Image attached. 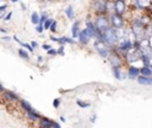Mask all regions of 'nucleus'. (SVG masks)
<instances>
[{
  "label": "nucleus",
  "instance_id": "f257e3e1",
  "mask_svg": "<svg viewBox=\"0 0 152 128\" xmlns=\"http://www.w3.org/2000/svg\"><path fill=\"white\" fill-rule=\"evenodd\" d=\"M102 40L106 43V44H108V45H114V44H116L118 43V40H119V38H118V36H116V31L114 30V28H112V27H108L106 31H103L102 33Z\"/></svg>",
  "mask_w": 152,
  "mask_h": 128
},
{
  "label": "nucleus",
  "instance_id": "f03ea898",
  "mask_svg": "<svg viewBox=\"0 0 152 128\" xmlns=\"http://www.w3.org/2000/svg\"><path fill=\"white\" fill-rule=\"evenodd\" d=\"M94 26H95V28L97 30V32H100V33H102V32L106 31L108 27H110L109 20H108V18H106L104 15H99V17L96 18L95 23H94Z\"/></svg>",
  "mask_w": 152,
  "mask_h": 128
},
{
  "label": "nucleus",
  "instance_id": "7ed1b4c3",
  "mask_svg": "<svg viewBox=\"0 0 152 128\" xmlns=\"http://www.w3.org/2000/svg\"><path fill=\"white\" fill-rule=\"evenodd\" d=\"M138 49L142 56H151L152 55V46L148 38H144L138 43Z\"/></svg>",
  "mask_w": 152,
  "mask_h": 128
},
{
  "label": "nucleus",
  "instance_id": "20e7f679",
  "mask_svg": "<svg viewBox=\"0 0 152 128\" xmlns=\"http://www.w3.org/2000/svg\"><path fill=\"white\" fill-rule=\"evenodd\" d=\"M94 47L95 50L99 52V55L102 57V58H107L110 56V51H109V47L107 46V44L104 41H101V40H96L94 43Z\"/></svg>",
  "mask_w": 152,
  "mask_h": 128
},
{
  "label": "nucleus",
  "instance_id": "39448f33",
  "mask_svg": "<svg viewBox=\"0 0 152 128\" xmlns=\"http://www.w3.org/2000/svg\"><path fill=\"white\" fill-rule=\"evenodd\" d=\"M124 24H125V20L121 15H118L115 13H113L110 15V19H109V25L114 30H121L124 28Z\"/></svg>",
  "mask_w": 152,
  "mask_h": 128
},
{
  "label": "nucleus",
  "instance_id": "423d86ee",
  "mask_svg": "<svg viewBox=\"0 0 152 128\" xmlns=\"http://www.w3.org/2000/svg\"><path fill=\"white\" fill-rule=\"evenodd\" d=\"M141 52L139 51V49H135V47H132L131 50H128L127 52H126V58H127V60L129 62V63H132V62H137V60H139V59H141Z\"/></svg>",
  "mask_w": 152,
  "mask_h": 128
},
{
  "label": "nucleus",
  "instance_id": "0eeeda50",
  "mask_svg": "<svg viewBox=\"0 0 152 128\" xmlns=\"http://www.w3.org/2000/svg\"><path fill=\"white\" fill-rule=\"evenodd\" d=\"M2 96L5 97L6 101H8V102H11V103H19V101H20L19 96H18L15 92L10 91V90H5V91L2 92Z\"/></svg>",
  "mask_w": 152,
  "mask_h": 128
},
{
  "label": "nucleus",
  "instance_id": "6e6552de",
  "mask_svg": "<svg viewBox=\"0 0 152 128\" xmlns=\"http://www.w3.org/2000/svg\"><path fill=\"white\" fill-rule=\"evenodd\" d=\"M114 11H115V14L122 17V14L126 11V2L124 0H116L114 2Z\"/></svg>",
  "mask_w": 152,
  "mask_h": 128
},
{
  "label": "nucleus",
  "instance_id": "1a4fd4ad",
  "mask_svg": "<svg viewBox=\"0 0 152 128\" xmlns=\"http://www.w3.org/2000/svg\"><path fill=\"white\" fill-rule=\"evenodd\" d=\"M77 38H78V40H80V43H81V44L86 45V44H88V43H89V40H90V38H91V37H90V34L88 33V31L84 28V30L80 31V33H78Z\"/></svg>",
  "mask_w": 152,
  "mask_h": 128
},
{
  "label": "nucleus",
  "instance_id": "9d476101",
  "mask_svg": "<svg viewBox=\"0 0 152 128\" xmlns=\"http://www.w3.org/2000/svg\"><path fill=\"white\" fill-rule=\"evenodd\" d=\"M127 75H128V78H131V79H137V78L140 76V70H139V68H137V66H134V65H131V66L128 68Z\"/></svg>",
  "mask_w": 152,
  "mask_h": 128
},
{
  "label": "nucleus",
  "instance_id": "9b49d317",
  "mask_svg": "<svg viewBox=\"0 0 152 128\" xmlns=\"http://www.w3.org/2000/svg\"><path fill=\"white\" fill-rule=\"evenodd\" d=\"M50 39H51V40H53V41L61 43L62 45H63V44H75V40H74L72 38H69V37H65V36H63V37H61V38L50 37Z\"/></svg>",
  "mask_w": 152,
  "mask_h": 128
},
{
  "label": "nucleus",
  "instance_id": "f8f14e48",
  "mask_svg": "<svg viewBox=\"0 0 152 128\" xmlns=\"http://www.w3.org/2000/svg\"><path fill=\"white\" fill-rule=\"evenodd\" d=\"M39 126H40V128H51L52 127V122L53 121H51L50 119H48V117H44V116H40V119H39Z\"/></svg>",
  "mask_w": 152,
  "mask_h": 128
},
{
  "label": "nucleus",
  "instance_id": "ddd939ff",
  "mask_svg": "<svg viewBox=\"0 0 152 128\" xmlns=\"http://www.w3.org/2000/svg\"><path fill=\"white\" fill-rule=\"evenodd\" d=\"M133 47V44L131 43V40H128V39H125V40H122L120 44H119V49L121 50V51H125V52H127L128 50H131Z\"/></svg>",
  "mask_w": 152,
  "mask_h": 128
},
{
  "label": "nucleus",
  "instance_id": "4468645a",
  "mask_svg": "<svg viewBox=\"0 0 152 128\" xmlns=\"http://www.w3.org/2000/svg\"><path fill=\"white\" fill-rule=\"evenodd\" d=\"M19 104H20V107H21V109L27 114V113H30V111H32V110H34L33 108H32V105L27 102V101H25V100H21L20 98V101H19Z\"/></svg>",
  "mask_w": 152,
  "mask_h": 128
},
{
  "label": "nucleus",
  "instance_id": "2eb2a0df",
  "mask_svg": "<svg viewBox=\"0 0 152 128\" xmlns=\"http://www.w3.org/2000/svg\"><path fill=\"white\" fill-rule=\"evenodd\" d=\"M95 9L99 13H104L107 11V4L104 1H96L95 2Z\"/></svg>",
  "mask_w": 152,
  "mask_h": 128
},
{
  "label": "nucleus",
  "instance_id": "dca6fc26",
  "mask_svg": "<svg viewBox=\"0 0 152 128\" xmlns=\"http://www.w3.org/2000/svg\"><path fill=\"white\" fill-rule=\"evenodd\" d=\"M139 84L142 85H152V77H144V76H139L137 78Z\"/></svg>",
  "mask_w": 152,
  "mask_h": 128
},
{
  "label": "nucleus",
  "instance_id": "f3484780",
  "mask_svg": "<svg viewBox=\"0 0 152 128\" xmlns=\"http://www.w3.org/2000/svg\"><path fill=\"white\" fill-rule=\"evenodd\" d=\"M26 116L28 117V120H31V121H33V122H38V121H39V119H40V115H39L36 110H32V111L27 113V114H26Z\"/></svg>",
  "mask_w": 152,
  "mask_h": 128
},
{
  "label": "nucleus",
  "instance_id": "a211bd4d",
  "mask_svg": "<svg viewBox=\"0 0 152 128\" xmlns=\"http://www.w3.org/2000/svg\"><path fill=\"white\" fill-rule=\"evenodd\" d=\"M139 70H140V76H144V77H151L152 76V70L148 66H142Z\"/></svg>",
  "mask_w": 152,
  "mask_h": 128
},
{
  "label": "nucleus",
  "instance_id": "6ab92c4d",
  "mask_svg": "<svg viewBox=\"0 0 152 128\" xmlns=\"http://www.w3.org/2000/svg\"><path fill=\"white\" fill-rule=\"evenodd\" d=\"M80 23L78 21H76V23H74V25H72V28H71V33H72V39L74 38H76L77 36H78V33H80Z\"/></svg>",
  "mask_w": 152,
  "mask_h": 128
},
{
  "label": "nucleus",
  "instance_id": "aec40b11",
  "mask_svg": "<svg viewBox=\"0 0 152 128\" xmlns=\"http://www.w3.org/2000/svg\"><path fill=\"white\" fill-rule=\"evenodd\" d=\"M112 71H113V75H114L115 78H118V79H122V78H124V77L121 76L122 73H121V71H120V66H112Z\"/></svg>",
  "mask_w": 152,
  "mask_h": 128
},
{
  "label": "nucleus",
  "instance_id": "412c9836",
  "mask_svg": "<svg viewBox=\"0 0 152 128\" xmlns=\"http://www.w3.org/2000/svg\"><path fill=\"white\" fill-rule=\"evenodd\" d=\"M31 23L33 24V25H38L39 24V14L37 13V12H33L32 14H31Z\"/></svg>",
  "mask_w": 152,
  "mask_h": 128
},
{
  "label": "nucleus",
  "instance_id": "4be33fe9",
  "mask_svg": "<svg viewBox=\"0 0 152 128\" xmlns=\"http://www.w3.org/2000/svg\"><path fill=\"white\" fill-rule=\"evenodd\" d=\"M65 14H66V17H68L69 19H72V18H74V15H75L74 8H72L71 6H68V7L65 8Z\"/></svg>",
  "mask_w": 152,
  "mask_h": 128
},
{
  "label": "nucleus",
  "instance_id": "5701e85b",
  "mask_svg": "<svg viewBox=\"0 0 152 128\" xmlns=\"http://www.w3.org/2000/svg\"><path fill=\"white\" fill-rule=\"evenodd\" d=\"M18 53H19V56H20L21 58H24V59H28V58H30V56H28V52H27L25 49H19Z\"/></svg>",
  "mask_w": 152,
  "mask_h": 128
},
{
  "label": "nucleus",
  "instance_id": "b1692460",
  "mask_svg": "<svg viewBox=\"0 0 152 128\" xmlns=\"http://www.w3.org/2000/svg\"><path fill=\"white\" fill-rule=\"evenodd\" d=\"M52 19H50V18H48L45 21H44V24H43V28L44 30H49L50 28V26H51V24H52Z\"/></svg>",
  "mask_w": 152,
  "mask_h": 128
},
{
  "label": "nucleus",
  "instance_id": "393cba45",
  "mask_svg": "<svg viewBox=\"0 0 152 128\" xmlns=\"http://www.w3.org/2000/svg\"><path fill=\"white\" fill-rule=\"evenodd\" d=\"M48 18H49L48 13H46V12H43V13L39 15V24H42V25H43V24H44V21H45Z\"/></svg>",
  "mask_w": 152,
  "mask_h": 128
},
{
  "label": "nucleus",
  "instance_id": "a878e982",
  "mask_svg": "<svg viewBox=\"0 0 152 128\" xmlns=\"http://www.w3.org/2000/svg\"><path fill=\"white\" fill-rule=\"evenodd\" d=\"M77 105L78 107H81V108H86V107H89L90 104L89 103H86V102H83V101H80V100H77Z\"/></svg>",
  "mask_w": 152,
  "mask_h": 128
},
{
  "label": "nucleus",
  "instance_id": "bb28decb",
  "mask_svg": "<svg viewBox=\"0 0 152 128\" xmlns=\"http://www.w3.org/2000/svg\"><path fill=\"white\" fill-rule=\"evenodd\" d=\"M49 30H50L51 32H56V31H57V23H56L55 20L52 21V24H51V26H50Z\"/></svg>",
  "mask_w": 152,
  "mask_h": 128
},
{
  "label": "nucleus",
  "instance_id": "cd10ccee",
  "mask_svg": "<svg viewBox=\"0 0 152 128\" xmlns=\"http://www.w3.org/2000/svg\"><path fill=\"white\" fill-rule=\"evenodd\" d=\"M21 45L24 46V49H27L30 52H32V51H33V49L31 47V45H30V44H27V43H21Z\"/></svg>",
  "mask_w": 152,
  "mask_h": 128
},
{
  "label": "nucleus",
  "instance_id": "c85d7f7f",
  "mask_svg": "<svg viewBox=\"0 0 152 128\" xmlns=\"http://www.w3.org/2000/svg\"><path fill=\"white\" fill-rule=\"evenodd\" d=\"M36 31H37L38 33H42V32L44 31V28H43V25H42V24H38V25L36 26Z\"/></svg>",
  "mask_w": 152,
  "mask_h": 128
},
{
  "label": "nucleus",
  "instance_id": "c756f323",
  "mask_svg": "<svg viewBox=\"0 0 152 128\" xmlns=\"http://www.w3.org/2000/svg\"><path fill=\"white\" fill-rule=\"evenodd\" d=\"M11 17H12V12H8L6 15H4V18H2V19H4L5 21H8V20L11 19Z\"/></svg>",
  "mask_w": 152,
  "mask_h": 128
},
{
  "label": "nucleus",
  "instance_id": "7c9ffc66",
  "mask_svg": "<svg viewBox=\"0 0 152 128\" xmlns=\"http://www.w3.org/2000/svg\"><path fill=\"white\" fill-rule=\"evenodd\" d=\"M48 55H50V56H53V55H57V50H55V49H50L49 51H48Z\"/></svg>",
  "mask_w": 152,
  "mask_h": 128
},
{
  "label": "nucleus",
  "instance_id": "2f4dec72",
  "mask_svg": "<svg viewBox=\"0 0 152 128\" xmlns=\"http://www.w3.org/2000/svg\"><path fill=\"white\" fill-rule=\"evenodd\" d=\"M59 102H61L59 98H55V100H53V107H55V108H58V107H59Z\"/></svg>",
  "mask_w": 152,
  "mask_h": 128
},
{
  "label": "nucleus",
  "instance_id": "473e14b6",
  "mask_svg": "<svg viewBox=\"0 0 152 128\" xmlns=\"http://www.w3.org/2000/svg\"><path fill=\"white\" fill-rule=\"evenodd\" d=\"M6 8H7V5H6V4H5V5H1V6H0V13L4 14V12H6Z\"/></svg>",
  "mask_w": 152,
  "mask_h": 128
},
{
  "label": "nucleus",
  "instance_id": "72a5a7b5",
  "mask_svg": "<svg viewBox=\"0 0 152 128\" xmlns=\"http://www.w3.org/2000/svg\"><path fill=\"white\" fill-rule=\"evenodd\" d=\"M51 128H61V124H59L58 122H55V121H53V122H52V127H51Z\"/></svg>",
  "mask_w": 152,
  "mask_h": 128
},
{
  "label": "nucleus",
  "instance_id": "f704fd0d",
  "mask_svg": "<svg viewBox=\"0 0 152 128\" xmlns=\"http://www.w3.org/2000/svg\"><path fill=\"white\" fill-rule=\"evenodd\" d=\"M42 47H43L44 50H46V51H49V50L51 49V45H49V44H44V45H43Z\"/></svg>",
  "mask_w": 152,
  "mask_h": 128
},
{
  "label": "nucleus",
  "instance_id": "c9c22d12",
  "mask_svg": "<svg viewBox=\"0 0 152 128\" xmlns=\"http://www.w3.org/2000/svg\"><path fill=\"white\" fill-rule=\"evenodd\" d=\"M63 49H64V46L62 45L61 47H59V50H57V55L59 53V55H64V52H63Z\"/></svg>",
  "mask_w": 152,
  "mask_h": 128
},
{
  "label": "nucleus",
  "instance_id": "e433bc0d",
  "mask_svg": "<svg viewBox=\"0 0 152 128\" xmlns=\"http://www.w3.org/2000/svg\"><path fill=\"white\" fill-rule=\"evenodd\" d=\"M30 45H31V47H32V49H34V47H37V45H38V44H37V41H32Z\"/></svg>",
  "mask_w": 152,
  "mask_h": 128
},
{
  "label": "nucleus",
  "instance_id": "4c0bfd02",
  "mask_svg": "<svg viewBox=\"0 0 152 128\" xmlns=\"http://www.w3.org/2000/svg\"><path fill=\"white\" fill-rule=\"evenodd\" d=\"M5 90H6V89H5V87H4V85H2L1 83H0V94H2V92H4Z\"/></svg>",
  "mask_w": 152,
  "mask_h": 128
},
{
  "label": "nucleus",
  "instance_id": "58836bf2",
  "mask_svg": "<svg viewBox=\"0 0 152 128\" xmlns=\"http://www.w3.org/2000/svg\"><path fill=\"white\" fill-rule=\"evenodd\" d=\"M148 68L152 70V55L150 56V65H148Z\"/></svg>",
  "mask_w": 152,
  "mask_h": 128
},
{
  "label": "nucleus",
  "instance_id": "ea45409f",
  "mask_svg": "<svg viewBox=\"0 0 152 128\" xmlns=\"http://www.w3.org/2000/svg\"><path fill=\"white\" fill-rule=\"evenodd\" d=\"M2 39H4V40H10V38H8V37H4Z\"/></svg>",
  "mask_w": 152,
  "mask_h": 128
}]
</instances>
